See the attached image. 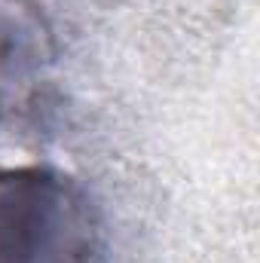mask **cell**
Masks as SVG:
<instances>
[{
	"label": "cell",
	"mask_w": 260,
	"mask_h": 263,
	"mask_svg": "<svg viewBox=\"0 0 260 263\" xmlns=\"http://www.w3.org/2000/svg\"><path fill=\"white\" fill-rule=\"evenodd\" d=\"M49 31L18 0H0V89L25 86L49 62Z\"/></svg>",
	"instance_id": "7a4b0ae2"
},
{
	"label": "cell",
	"mask_w": 260,
	"mask_h": 263,
	"mask_svg": "<svg viewBox=\"0 0 260 263\" xmlns=\"http://www.w3.org/2000/svg\"><path fill=\"white\" fill-rule=\"evenodd\" d=\"M0 263H107L98 205L43 165L0 168Z\"/></svg>",
	"instance_id": "6da1fadb"
}]
</instances>
